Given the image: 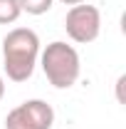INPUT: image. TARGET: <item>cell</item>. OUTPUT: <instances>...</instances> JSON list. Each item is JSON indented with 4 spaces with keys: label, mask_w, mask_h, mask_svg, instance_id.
Segmentation results:
<instances>
[{
    "label": "cell",
    "mask_w": 126,
    "mask_h": 129,
    "mask_svg": "<svg viewBox=\"0 0 126 129\" xmlns=\"http://www.w3.org/2000/svg\"><path fill=\"white\" fill-rule=\"evenodd\" d=\"M40 60V37L30 27H15L3 37V67L10 82H27Z\"/></svg>",
    "instance_id": "1"
},
{
    "label": "cell",
    "mask_w": 126,
    "mask_h": 129,
    "mask_svg": "<svg viewBox=\"0 0 126 129\" xmlns=\"http://www.w3.org/2000/svg\"><path fill=\"white\" fill-rule=\"evenodd\" d=\"M40 64H42L47 82L57 89H69L72 84H77L82 75L79 52L62 40H54L45 50H40Z\"/></svg>",
    "instance_id": "2"
},
{
    "label": "cell",
    "mask_w": 126,
    "mask_h": 129,
    "mask_svg": "<svg viewBox=\"0 0 126 129\" xmlns=\"http://www.w3.org/2000/svg\"><path fill=\"white\" fill-rule=\"evenodd\" d=\"M64 30L67 35L79 42V45H87V42H94L101 32V13L94 5H72L64 15Z\"/></svg>",
    "instance_id": "3"
},
{
    "label": "cell",
    "mask_w": 126,
    "mask_h": 129,
    "mask_svg": "<svg viewBox=\"0 0 126 129\" xmlns=\"http://www.w3.org/2000/svg\"><path fill=\"white\" fill-rule=\"evenodd\" d=\"M52 124L54 109L45 99H27L5 117V129H52Z\"/></svg>",
    "instance_id": "4"
},
{
    "label": "cell",
    "mask_w": 126,
    "mask_h": 129,
    "mask_svg": "<svg viewBox=\"0 0 126 129\" xmlns=\"http://www.w3.org/2000/svg\"><path fill=\"white\" fill-rule=\"evenodd\" d=\"M22 15L20 0H0V25H10Z\"/></svg>",
    "instance_id": "5"
},
{
    "label": "cell",
    "mask_w": 126,
    "mask_h": 129,
    "mask_svg": "<svg viewBox=\"0 0 126 129\" xmlns=\"http://www.w3.org/2000/svg\"><path fill=\"white\" fill-rule=\"evenodd\" d=\"M54 0H20V10L27 15H45L52 10Z\"/></svg>",
    "instance_id": "6"
},
{
    "label": "cell",
    "mask_w": 126,
    "mask_h": 129,
    "mask_svg": "<svg viewBox=\"0 0 126 129\" xmlns=\"http://www.w3.org/2000/svg\"><path fill=\"white\" fill-rule=\"evenodd\" d=\"M5 97V80H3V75H0V99Z\"/></svg>",
    "instance_id": "7"
},
{
    "label": "cell",
    "mask_w": 126,
    "mask_h": 129,
    "mask_svg": "<svg viewBox=\"0 0 126 129\" xmlns=\"http://www.w3.org/2000/svg\"><path fill=\"white\" fill-rule=\"evenodd\" d=\"M59 3H64V5H79V3H84V0H59Z\"/></svg>",
    "instance_id": "8"
}]
</instances>
